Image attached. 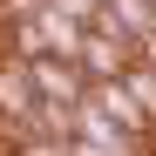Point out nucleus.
Listing matches in <instances>:
<instances>
[{
  "instance_id": "nucleus-1",
  "label": "nucleus",
  "mask_w": 156,
  "mask_h": 156,
  "mask_svg": "<svg viewBox=\"0 0 156 156\" xmlns=\"http://www.w3.org/2000/svg\"><path fill=\"white\" fill-rule=\"evenodd\" d=\"M27 75H34V95L61 102V109H75V102L88 95V68L68 61V55H27Z\"/></svg>"
},
{
  "instance_id": "nucleus-2",
  "label": "nucleus",
  "mask_w": 156,
  "mask_h": 156,
  "mask_svg": "<svg viewBox=\"0 0 156 156\" xmlns=\"http://www.w3.org/2000/svg\"><path fill=\"white\" fill-rule=\"evenodd\" d=\"M75 61L88 68V82H115V75H129V61H136V41L95 20V27L82 34V55H75Z\"/></svg>"
},
{
  "instance_id": "nucleus-3",
  "label": "nucleus",
  "mask_w": 156,
  "mask_h": 156,
  "mask_svg": "<svg viewBox=\"0 0 156 156\" xmlns=\"http://www.w3.org/2000/svg\"><path fill=\"white\" fill-rule=\"evenodd\" d=\"M88 102H95L102 115H115L122 129H136V136H149V129H156V122L143 115V102L129 95V82H122V75H115V82H88Z\"/></svg>"
},
{
  "instance_id": "nucleus-4",
  "label": "nucleus",
  "mask_w": 156,
  "mask_h": 156,
  "mask_svg": "<svg viewBox=\"0 0 156 156\" xmlns=\"http://www.w3.org/2000/svg\"><path fill=\"white\" fill-rule=\"evenodd\" d=\"M102 27H115V34H129V41H156V0H102Z\"/></svg>"
}]
</instances>
